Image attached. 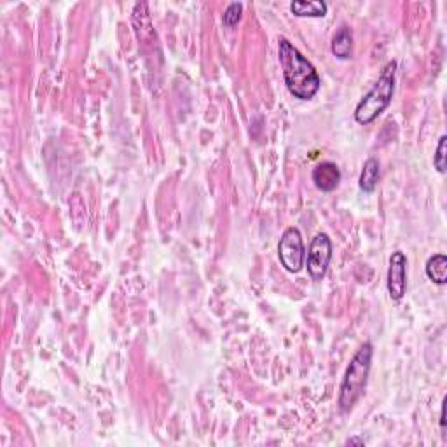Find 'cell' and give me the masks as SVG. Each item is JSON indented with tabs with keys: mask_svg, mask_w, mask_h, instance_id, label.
I'll return each mask as SVG.
<instances>
[{
	"mask_svg": "<svg viewBox=\"0 0 447 447\" xmlns=\"http://www.w3.org/2000/svg\"><path fill=\"white\" fill-rule=\"evenodd\" d=\"M278 55L288 91L299 100L313 98L322 84L317 69L287 39H280L278 43Z\"/></svg>",
	"mask_w": 447,
	"mask_h": 447,
	"instance_id": "6da1fadb",
	"label": "cell"
},
{
	"mask_svg": "<svg viewBox=\"0 0 447 447\" xmlns=\"http://www.w3.org/2000/svg\"><path fill=\"white\" fill-rule=\"evenodd\" d=\"M395 70L397 62L386 63L385 70L379 75L373 89L356 105L355 121L358 125H370L388 108L390 101L393 98V91H395Z\"/></svg>",
	"mask_w": 447,
	"mask_h": 447,
	"instance_id": "7a4b0ae2",
	"label": "cell"
},
{
	"mask_svg": "<svg viewBox=\"0 0 447 447\" xmlns=\"http://www.w3.org/2000/svg\"><path fill=\"white\" fill-rule=\"evenodd\" d=\"M373 355V344L366 343L358 351H356V355L353 356L351 362H349V367L346 369V374H344L339 393V409L343 412L351 411L353 405H355L356 402H358V398L362 397L363 390H366L367 386V379H369Z\"/></svg>",
	"mask_w": 447,
	"mask_h": 447,
	"instance_id": "3957f363",
	"label": "cell"
},
{
	"mask_svg": "<svg viewBox=\"0 0 447 447\" xmlns=\"http://www.w3.org/2000/svg\"><path fill=\"white\" fill-rule=\"evenodd\" d=\"M278 255H280L281 266L290 273H299L304 266V243L302 236L298 227H288L281 234L278 243Z\"/></svg>",
	"mask_w": 447,
	"mask_h": 447,
	"instance_id": "277c9868",
	"label": "cell"
},
{
	"mask_svg": "<svg viewBox=\"0 0 447 447\" xmlns=\"http://www.w3.org/2000/svg\"><path fill=\"white\" fill-rule=\"evenodd\" d=\"M330 259H332V243L329 236L320 232L315 236L307 250V273L315 281H320L325 276Z\"/></svg>",
	"mask_w": 447,
	"mask_h": 447,
	"instance_id": "5b68a950",
	"label": "cell"
},
{
	"mask_svg": "<svg viewBox=\"0 0 447 447\" xmlns=\"http://www.w3.org/2000/svg\"><path fill=\"white\" fill-rule=\"evenodd\" d=\"M407 259L402 251H395L390 257L388 268V292L393 300H400L407 290V273H405Z\"/></svg>",
	"mask_w": 447,
	"mask_h": 447,
	"instance_id": "8992f818",
	"label": "cell"
},
{
	"mask_svg": "<svg viewBox=\"0 0 447 447\" xmlns=\"http://www.w3.org/2000/svg\"><path fill=\"white\" fill-rule=\"evenodd\" d=\"M313 182L323 193H330V191H334L339 186L341 170L337 168L336 163H330V161L320 163L313 170Z\"/></svg>",
	"mask_w": 447,
	"mask_h": 447,
	"instance_id": "52a82bcc",
	"label": "cell"
},
{
	"mask_svg": "<svg viewBox=\"0 0 447 447\" xmlns=\"http://www.w3.org/2000/svg\"><path fill=\"white\" fill-rule=\"evenodd\" d=\"M332 50L334 55L339 60H348L353 52V33L346 25L339 26L332 39Z\"/></svg>",
	"mask_w": 447,
	"mask_h": 447,
	"instance_id": "ba28073f",
	"label": "cell"
},
{
	"mask_svg": "<svg viewBox=\"0 0 447 447\" xmlns=\"http://www.w3.org/2000/svg\"><path fill=\"white\" fill-rule=\"evenodd\" d=\"M290 9L299 18H323L327 14V4L322 0H294Z\"/></svg>",
	"mask_w": 447,
	"mask_h": 447,
	"instance_id": "9c48e42d",
	"label": "cell"
},
{
	"mask_svg": "<svg viewBox=\"0 0 447 447\" xmlns=\"http://www.w3.org/2000/svg\"><path fill=\"white\" fill-rule=\"evenodd\" d=\"M379 182V161L375 157H369L363 164L362 175H360L358 186L363 193H373Z\"/></svg>",
	"mask_w": 447,
	"mask_h": 447,
	"instance_id": "30bf717a",
	"label": "cell"
},
{
	"mask_svg": "<svg viewBox=\"0 0 447 447\" xmlns=\"http://www.w3.org/2000/svg\"><path fill=\"white\" fill-rule=\"evenodd\" d=\"M426 274L434 283L446 285L447 283V259L446 255L437 254L428 259Z\"/></svg>",
	"mask_w": 447,
	"mask_h": 447,
	"instance_id": "8fae6325",
	"label": "cell"
},
{
	"mask_svg": "<svg viewBox=\"0 0 447 447\" xmlns=\"http://www.w3.org/2000/svg\"><path fill=\"white\" fill-rule=\"evenodd\" d=\"M242 13H243V6L242 4H238V2H234V4H231V6L227 7V9H225V13H224V25L225 26H234V25H238V21L242 20Z\"/></svg>",
	"mask_w": 447,
	"mask_h": 447,
	"instance_id": "7c38bea8",
	"label": "cell"
},
{
	"mask_svg": "<svg viewBox=\"0 0 447 447\" xmlns=\"http://www.w3.org/2000/svg\"><path fill=\"white\" fill-rule=\"evenodd\" d=\"M446 154H447V137L444 135V137H441V140H438L437 152H435V156H434V164H435V168H437V171H441V174H444L446 171Z\"/></svg>",
	"mask_w": 447,
	"mask_h": 447,
	"instance_id": "4fadbf2b",
	"label": "cell"
},
{
	"mask_svg": "<svg viewBox=\"0 0 447 447\" xmlns=\"http://www.w3.org/2000/svg\"><path fill=\"white\" fill-rule=\"evenodd\" d=\"M348 444H358V446H363L366 444V442H363V438H349L348 441Z\"/></svg>",
	"mask_w": 447,
	"mask_h": 447,
	"instance_id": "5bb4252c",
	"label": "cell"
}]
</instances>
